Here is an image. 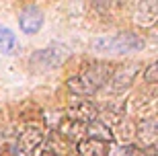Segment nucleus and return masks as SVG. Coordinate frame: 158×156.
Segmentation results:
<instances>
[{"label": "nucleus", "mask_w": 158, "mask_h": 156, "mask_svg": "<svg viewBox=\"0 0 158 156\" xmlns=\"http://www.w3.org/2000/svg\"><path fill=\"white\" fill-rule=\"evenodd\" d=\"M76 152L78 156H107L109 154V144L94 138H84L82 142L76 144Z\"/></svg>", "instance_id": "11"}, {"label": "nucleus", "mask_w": 158, "mask_h": 156, "mask_svg": "<svg viewBox=\"0 0 158 156\" xmlns=\"http://www.w3.org/2000/svg\"><path fill=\"white\" fill-rule=\"evenodd\" d=\"M43 142H45V127L27 125L15 144V156H33Z\"/></svg>", "instance_id": "5"}, {"label": "nucleus", "mask_w": 158, "mask_h": 156, "mask_svg": "<svg viewBox=\"0 0 158 156\" xmlns=\"http://www.w3.org/2000/svg\"><path fill=\"white\" fill-rule=\"evenodd\" d=\"M72 56L70 47L64 43H49L43 49L31 53L29 58V70L35 74H43V72H52V70L60 68L64 62H68Z\"/></svg>", "instance_id": "3"}, {"label": "nucleus", "mask_w": 158, "mask_h": 156, "mask_svg": "<svg viewBox=\"0 0 158 156\" xmlns=\"http://www.w3.org/2000/svg\"><path fill=\"white\" fill-rule=\"evenodd\" d=\"M39 156H60V154H56L53 150H43V152H41Z\"/></svg>", "instance_id": "18"}, {"label": "nucleus", "mask_w": 158, "mask_h": 156, "mask_svg": "<svg viewBox=\"0 0 158 156\" xmlns=\"http://www.w3.org/2000/svg\"><path fill=\"white\" fill-rule=\"evenodd\" d=\"M90 2L99 8H109V0H90Z\"/></svg>", "instance_id": "17"}, {"label": "nucleus", "mask_w": 158, "mask_h": 156, "mask_svg": "<svg viewBox=\"0 0 158 156\" xmlns=\"http://www.w3.org/2000/svg\"><path fill=\"white\" fill-rule=\"evenodd\" d=\"M111 72H113V68L105 62L90 64L88 68L82 70L80 74L68 78L66 86H68V91L72 95H76V97H90V95L99 93L103 86H107Z\"/></svg>", "instance_id": "1"}, {"label": "nucleus", "mask_w": 158, "mask_h": 156, "mask_svg": "<svg viewBox=\"0 0 158 156\" xmlns=\"http://www.w3.org/2000/svg\"><path fill=\"white\" fill-rule=\"evenodd\" d=\"M135 138H138V144L140 148H150V146H156L158 140V121L156 117H148V119H142L138 129H135Z\"/></svg>", "instance_id": "9"}, {"label": "nucleus", "mask_w": 158, "mask_h": 156, "mask_svg": "<svg viewBox=\"0 0 158 156\" xmlns=\"http://www.w3.org/2000/svg\"><path fill=\"white\" fill-rule=\"evenodd\" d=\"M105 111H107V115H113L111 123H117V121H121L123 113H125V103H123V101H113V103L107 105ZM111 123H109V125H111Z\"/></svg>", "instance_id": "14"}, {"label": "nucleus", "mask_w": 158, "mask_h": 156, "mask_svg": "<svg viewBox=\"0 0 158 156\" xmlns=\"http://www.w3.org/2000/svg\"><path fill=\"white\" fill-rule=\"evenodd\" d=\"M140 64L135 62H129V64H121L117 70H113L111 76H109V82H107V86H109V91H111L113 95H121L125 93L131 84H134V80L138 78V74H140Z\"/></svg>", "instance_id": "4"}, {"label": "nucleus", "mask_w": 158, "mask_h": 156, "mask_svg": "<svg viewBox=\"0 0 158 156\" xmlns=\"http://www.w3.org/2000/svg\"><path fill=\"white\" fill-rule=\"evenodd\" d=\"M19 27L25 35H35L39 33V29L43 27V12H41L39 6L29 4L25 6L21 15H19Z\"/></svg>", "instance_id": "6"}, {"label": "nucleus", "mask_w": 158, "mask_h": 156, "mask_svg": "<svg viewBox=\"0 0 158 156\" xmlns=\"http://www.w3.org/2000/svg\"><path fill=\"white\" fill-rule=\"evenodd\" d=\"M56 127L68 142H74V144H78V142H82L86 138V123H80V121H74V119L66 117L64 121H60Z\"/></svg>", "instance_id": "10"}, {"label": "nucleus", "mask_w": 158, "mask_h": 156, "mask_svg": "<svg viewBox=\"0 0 158 156\" xmlns=\"http://www.w3.org/2000/svg\"><path fill=\"white\" fill-rule=\"evenodd\" d=\"M144 80H146L148 84L158 82V64L156 62H150V64H148V68L144 70Z\"/></svg>", "instance_id": "16"}, {"label": "nucleus", "mask_w": 158, "mask_h": 156, "mask_svg": "<svg viewBox=\"0 0 158 156\" xmlns=\"http://www.w3.org/2000/svg\"><path fill=\"white\" fill-rule=\"evenodd\" d=\"M68 119H74V121H80V123H90L94 119H99V107L88 101V99H82V101H76L68 109Z\"/></svg>", "instance_id": "8"}, {"label": "nucleus", "mask_w": 158, "mask_h": 156, "mask_svg": "<svg viewBox=\"0 0 158 156\" xmlns=\"http://www.w3.org/2000/svg\"><path fill=\"white\" fill-rule=\"evenodd\" d=\"M17 47V39L10 29H6L4 25H0V53H12Z\"/></svg>", "instance_id": "13"}, {"label": "nucleus", "mask_w": 158, "mask_h": 156, "mask_svg": "<svg viewBox=\"0 0 158 156\" xmlns=\"http://www.w3.org/2000/svg\"><path fill=\"white\" fill-rule=\"evenodd\" d=\"M144 39L135 33H113V35H101V37H94L90 41V47L93 52L103 53V56H125V53H135L144 49Z\"/></svg>", "instance_id": "2"}, {"label": "nucleus", "mask_w": 158, "mask_h": 156, "mask_svg": "<svg viewBox=\"0 0 158 156\" xmlns=\"http://www.w3.org/2000/svg\"><path fill=\"white\" fill-rule=\"evenodd\" d=\"M156 19H158V0H140L134 15V23L142 29H150L156 25Z\"/></svg>", "instance_id": "7"}, {"label": "nucleus", "mask_w": 158, "mask_h": 156, "mask_svg": "<svg viewBox=\"0 0 158 156\" xmlns=\"http://www.w3.org/2000/svg\"><path fill=\"white\" fill-rule=\"evenodd\" d=\"M138 152L140 150L134 144H119L111 154H107V156H138Z\"/></svg>", "instance_id": "15"}, {"label": "nucleus", "mask_w": 158, "mask_h": 156, "mask_svg": "<svg viewBox=\"0 0 158 156\" xmlns=\"http://www.w3.org/2000/svg\"><path fill=\"white\" fill-rule=\"evenodd\" d=\"M86 138H94V140H101V142L109 144L113 140V132L103 119H94V121L86 123Z\"/></svg>", "instance_id": "12"}]
</instances>
